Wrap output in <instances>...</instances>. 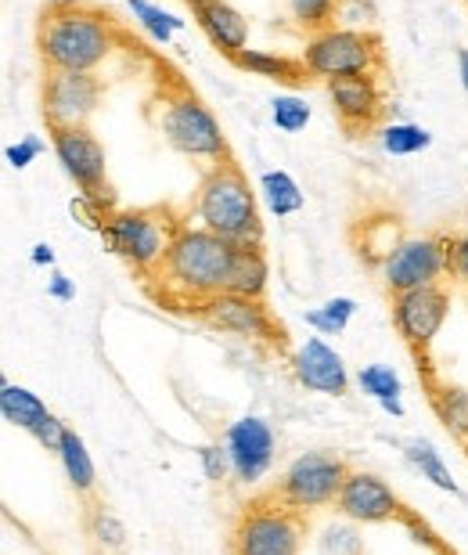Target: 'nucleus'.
<instances>
[{"instance_id":"2f4dec72","label":"nucleus","mask_w":468,"mask_h":555,"mask_svg":"<svg viewBox=\"0 0 468 555\" xmlns=\"http://www.w3.org/2000/svg\"><path fill=\"white\" fill-rule=\"evenodd\" d=\"M356 383H361V390L367 397H375L378 404L382 401H396L400 393H404V386H400V375L393 369H386V364H367L356 375Z\"/></svg>"},{"instance_id":"dca6fc26","label":"nucleus","mask_w":468,"mask_h":555,"mask_svg":"<svg viewBox=\"0 0 468 555\" xmlns=\"http://www.w3.org/2000/svg\"><path fill=\"white\" fill-rule=\"evenodd\" d=\"M292 375L299 386H307L310 393H325V397H342L350 390V372L336 350L325 339H307L296 350Z\"/></svg>"},{"instance_id":"9d476101","label":"nucleus","mask_w":468,"mask_h":555,"mask_svg":"<svg viewBox=\"0 0 468 555\" xmlns=\"http://www.w3.org/2000/svg\"><path fill=\"white\" fill-rule=\"evenodd\" d=\"M105 87L94 73H58L48 69V80H43L40 102H43V119H48L51 130H65V127H87L102 105Z\"/></svg>"},{"instance_id":"4c0bfd02","label":"nucleus","mask_w":468,"mask_h":555,"mask_svg":"<svg viewBox=\"0 0 468 555\" xmlns=\"http://www.w3.org/2000/svg\"><path fill=\"white\" fill-rule=\"evenodd\" d=\"M65 433H69V429H65L62 422L54 418V415H48V418L40 422L37 429H32V440H37V443H43V448H48V451H54V454H58L62 440H65Z\"/></svg>"},{"instance_id":"a878e982","label":"nucleus","mask_w":468,"mask_h":555,"mask_svg":"<svg viewBox=\"0 0 468 555\" xmlns=\"http://www.w3.org/2000/svg\"><path fill=\"white\" fill-rule=\"evenodd\" d=\"M407 462L415 465V469H418L421 476H426V480L437 483L440 491L458 494V483H454V476L447 473V465H443L440 451L432 448L429 440H411V443H407Z\"/></svg>"},{"instance_id":"f3484780","label":"nucleus","mask_w":468,"mask_h":555,"mask_svg":"<svg viewBox=\"0 0 468 555\" xmlns=\"http://www.w3.org/2000/svg\"><path fill=\"white\" fill-rule=\"evenodd\" d=\"M332 108H336L339 124L347 130H367L378 124L386 108L382 87L375 76H347V80H332L328 83Z\"/></svg>"},{"instance_id":"58836bf2","label":"nucleus","mask_w":468,"mask_h":555,"mask_svg":"<svg viewBox=\"0 0 468 555\" xmlns=\"http://www.w3.org/2000/svg\"><path fill=\"white\" fill-rule=\"evenodd\" d=\"M48 293H51L54 299H73V296H76V288H73V282H69V278L54 271V274H51V285H48Z\"/></svg>"},{"instance_id":"a18cd8bd","label":"nucleus","mask_w":468,"mask_h":555,"mask_svg":"<svg viewBox=\"0 0 468 555\" xmlns=\"http://www.w3.org/2000/svg\"><path fill=\"white\" fill-rule=\"evenodd\" d=\"M465 451H468V443H465Z\"/></svg>"},{"instance_id":"72a5a7b5","label":"nucleus","mask_w":468,"mask_h":555,"mask_svg":"<svg viewBox=\"0 0 468 555\" xmlns=\"http://www.w3.org/2000/svg\"><path fill=\"white\" fill-rule=\"evenodd\" d=\"M321 555H364V541L350 524H328L317 538Z\"/></svg>"},{"instance_id":"423d86ee","label":"nucleus","mask_w":468,"mask_h":555,"mask_svg":"<svg viewBox=\"0 0 468 555\" xmlns=\"http://www.w3.org/2000/svg\"><path fill=\"white\" fill-rule=\"evenodd\" d=\"M310 80H347V76H375L382 65L375 33H356L342 26H328L307 37V48L299 54Z\"/></svg>"},{"instance_id":"ddd939ff","label":"nucleus","mask_w":468,"mask_h":555,"mask_svg":"<svg viewBox=\"0 0 468 555\" xmlns=\"http://www.w3.org/2000/svg\"><path fill=\"white\" fill-rule=\"evenodd\" d=\"M198 318L206 321L209 328L231 332V336L242 339H260V343H282V332H277L274 318L266 314L263 299H249L238 293H217L203 299L198 307H192Z\"/></svg>"},{"instance_id":"de8ad7c7","label":"nucleus","mask_w":468,"mask_h":555,"mask_svg":"<svg viewBox=\"0 0 468 555\" xmlns=\"http://www.w3.org/2000/svg\"><path fill=\"white\" fill-rule=\"evenodd\" d=\"M465 4H468V0H465Z\"/></svg>"},{"instance_id":"a211bd4d","label":"nucleus","mask_w":468,"mask_h":555,"mask_svg":"<svg viewBox=\"0 0 468 555\" xmlns=\"http://www.w3.org/2000/svg\"><path fill=\"white\" fill-rule=\"evenodd\" d=\"M187 4H192L203 33L213 40V48L224 51L227 59L249 48V18L238 8H231L227 0H187Z\"/></svg>"},{"instance_id":"e433bc0d","label":"nucleus","mask_w":468,"mask_h":555,"mask_svg":"<svg viewBox=\"0 0 468 555\" xmlns=\"http://www.w3.org/2000/svg\"><path fill=\"white\" fill-rule=\"evenodd\" d=\"M447 274H451L458 285H465V288H468V235H454V238H451Z\"/></svg>"},{"instance_id":"cd10ccee","label":"nucleus","mask_w":468,"mask_h":555,"mask_svg":"<svg viewBox=\"0 0 468 555\" xmlns=\"http://www.w3.org/2000/svg\"><path fill=\"white\" fill-rule=\"evenodd\" d=\"M378 138H382L386 155H418L432 144V134L418 124H389Z\"/></svg>"},{"instance_id":"9b49d317","label":"nucleus","mask_w":468,"mask_h":555,"mask_svg":"<svg viewBox=\"0 0 468 555\" xmlns=\"http://www.w3.org/2000/svg\"><path fill=\"white\" fill-rule=\"evenodd\" d=\"M447 260H451V238L411 235L382 263L386 288L389 293H407V288L440 285V278L447 274Z\"/></svg>"},{"instance_id":"ea45409f","label":"nucleus","mask_w":468,"mask_h":555,"mask_svg":"<svg viewBox=\"0 0 468 555\" xmlns=\"http://www.w3.org/2000/svg\"><path fill=\"white\" fill-rule=\"evenodd\" d=\"M29 260L37 263V268H51V263H54V249H51V246H43V242H40V246H32Z\"/></svg>"},{"instance_id":"473e14b6","label":"nucleus","mask_w":468,"mask_h":555,"mask_svg":"<svg viewBox=\"0 0 468 555\" xmlns=\"http://www.w3.org/2000/svg\"><path fill=\"white\" fill-rule=\"evenodd\" d=\"M378 8L375 0H336V26L356 29V33H375Z\"/></svg>"},{"instance_id":"4468645a","label":"nucleus","mask_w":468,"mask_h":555,"mask_svg":"<svg viewBox=\"0 0 468 555\" xmlns=\"http://www.w3.org/2000/svg\"><path fill=\"white\" fill-rule=\"evenodd\" d=\"M336 508L350 524H389V519L404 516L393 487L372 473H350L336 498Z\"/></svg>"},{"instance_id":"4be33fe9","label":"nucleus","mask_w":468,"mask_h":555,"mask_svg":"<svg viewBox=\"0 0 468 555\" xmlns=\"http://www.w3.org/2000/svg\"><path fill=\"white\" fill-rule=\"evenodd\" d=\"M58 459H62L65 476H69L73 491L76 494H91L94 491V462H91V451H87L83 437L76 429L65 433V440L58 448Z\"/></svg>"},{"instance_id":"1a4fd4ad","label":"nucleus","mask_w":468,"mask_h":555,"mask_svg":"<svg viewBox=\"0 0 468 555\" xmlns=\"http://www.w3.org/2000/svg\"><path fill=\"white\" fill-rule=\"evenodd\" d=\"M51 149L58 155L62 170L73 177L76 188L91 198L98 209L116 214L113 209V195H108V163H105V149L102 141L91 134V127H65V130H51Z\"/></svg>"},{"instance_id":"c03bdc74","label":"nucleus","mask_w":468,"mask_h":555,"mask_svg":"<svg viewBox=\"0 0 468 555\" xmlns=\"http://www.w3.org/2000/svg\"><path fill=\"white\" fill-rule=\"evenodd\" d=\"M437 555H454L451 548H437Z\"/></svg>"},{"instance_id":"b1692460","label":"nucleus","mask_w":468,"mask_h":555,"mask_svg":"<svg viewBox=\"0 0 468 555\" xmlns=\"http://www.w3.org/2000/svg\"><path fill=\"white\" fill-rule=\"evenodd\" d=\"M429 401L437 408L443 426L461 443H468V390H461V386H432Z\"/></svg>"},{"instance_id":"f03ea898","label":"nucleus","mask_w":468,"mask_h":555,"mask_svg":"<svg viewBox=\"0 0 468 555\" xmlns=\"http://www.w3.org/2000/svg\"><path fill=\"white\" fill-rule=\"evenodd\" d=\"M37 48L48 69L94 73L119 48V29L113 15L98 8H48L37 26Z\"/></svg>"},{"instance_id":"c85d7f7f","label":"nucleus","mask_w":468,"mask_h":555,"mask_svg":"<svg viewBox=\"0 0 468 555\" xmlns=\"http://www.w3.org/2000/svg\"><path fill=\"white\" fill-rule=\"evenodd\" d=\"M285 4H288V18L299 29H307V37L336 26V0H285Z\"/></svg>"},{"instance_id":"6ab92c4d","label":"nucleus","mask_w":468,"mask_h":555,"mask_svg":"<svg viewBox=\"0 0 468 555\" xmlns=\"http://www.w3.org/2000/svg\"><path fill=\"white\" fill-rule=\"evenodd\" d=\"M238 69L252 73V76H263V80H277V83H303L310 80L307 65L303 62H292L285 54H274V51H260V48H245L231 59Z\"/></svg>"},{"instance_id":"c9c22d12","label":"nucleus","mask_w":468,"mask_h":555,"mask_svg":"<svg viewBox=\"0 0 468 555\" xmlns=\"http://www.w3.org/2000/svg\"><path fill=\"white\" fill-rule=\"evenodd\" d=\"M198 459H203V465H206V476L213 483H220L227 476V469H231V454H227V443L224 448H217V443H209V448H203L198 451Z\"/></svg>"},{"instance_id":"7c9ffc66","label":"nucleus","mask_w":468,"mask_h":555,"mask_svg":"<svg viewBox=\"0 0 468 555\" xmlns=\"http://www.w3.org/2000/svg\"><path fill=\"white\" fill-rule=\"evenodd\" d=\"M271 119L282 134H299L310 124V105L299 94H277L271 98Z\"/></svg>"},{"instance_id":"c756f323","label":"nucleus","mask_w":468,"mask_h":555,"mask_svg":"<svg viewBox=\"0 0 468 555\" xmlns=\"http://www.w3.org/2000/svg\"><path fill=\"white\" fill-rule=\"evenodd\" d=\"M356 314V299L350 296H336V299H328L325 307H317V310H310L307 314V325H314L321 336H339V332H347L350 325V318Z\"/></svg>"},{"instance_id":"a19ab883","label":"nucleus","mask_w":468,"mask_h":555,"mask_svg":"<svg viewBox=\"0 0 468 555\" xmlns=\"http://www.w3.org/2000/svg\"><path fill=\"white\" fill-rule=\"evenodd\" d=\"M458 73H461V87H465V94H468V48L458 51Z\"/></svg>"},{"instance_id":"412c9836","label":"nucleus","mask_w":468,"mask_h":555,"mask_svg":"<svg viewBox=\"0 0 468 555\" xmlns=\"http://www.w3.org/2000/svg\"><path fill=\"white\" fill-rule=\"evenodd\" d=\"M0 412H4V418L11 422V426L26 429V433H32L43 418L51 415L37 393H29L26 386H15V383H4V390H0Z\"/></svg>"},{"instance_id":"39448f33","label":"nucleus","mask_w":468,"mask_h":555,"mask_svg":"<svg viewBox=\"0 0 468 555\" xmlns=\"http://www.w3.org/2000/svg\"><path fill=\"white\" fill-rule=\"evenodd\" d=\"M181 224L166 209H116L105 217L102 238L105 246L144 274H155L170 253Z\"/></svg>"},{"instance_id":"20e7f679","label":"nucleus","mask_w":468,"mask_h":555,"mask_svg":"<svg viewBox=\"0 0 468 555\" xmlns=\"http://www.w3.org/2000/svg\"><path fill=\"white\" fill-rule=\"evenodd\" d=\"M159 134L166 138L173 152L187 155V159H198V163H227L231 152H227V138L220 134V124L217 116L209 113V105L203 98H195L192 91L177 87V91L162 94L159 98Z\"/></svg>"},{"instance_id":"79ce46f5","label":"nucleus","mask_w":468,"mask_h":555,"mask_svg":"<svg viewBox=\"0 0 468 555\" xmlns=\"http://www.w3.org/2000/svg\"><path fill=\"white\" fill-rule=\"evenodd\" d=\"M48 8L65 11V8H83V0H48Z\"/></svg>"},{"instance_id":"393cba45","label":"nucleus","mask_w":468,"mask_h":555,"mask_svg":"<svg viewBox=\"0 0 468 555\" xmlns=\"http://www.w3.org/2000/svg\"><path fill=\"white\" fill-rule=\"evenodd\" d=\"M127 4L133 11V18H138V26L148 33L155 43H162V48L173 40L177 29H184V18L170 15V11H162L159 4H152V0H127Z\"/></svg>"},{"instance_id":"bb28decb","label":"nucleus","mask_w":468,"mask_h":555,"mask_svg":"<svg viewBox=\"0 0 468 555\" xmlns=\"http://www.w3.org/2000/svg\"><path fill=\"white\" fill-rule=\"evenodd\" d=\"M87 538H91L94 548L105 555H116V552H122V545H127V530H122V524L105 505H91V516H87Z\"/></svg>"},{"instance_id":"5701e85b","label":"nucleus","mask_w":468,"mask_h":555,"mask_svg":"<svg viewBox=\"0 0 468 555\" xmlns=\"http://www.w3.org/2000/svg\"><path fill=\"white\" fill-rule=\"evenodd\" d=\"M260 192H263L266 209H271L274 217H292L303 209V192H299L296 177L285 170H266L260 177Z\"/></svg>"},{"instance_id":"37998d69","label":"nucleus","mask_w":468,"mask_h":555,"mask_svg":"<svg viewBox=\"0 0 468 555\" xmlns=\"http://www.w3.org/2000/svg\"><path fill=\"white\" fill-rule=\"evenodd\" d=\"M382 412L386 415H396V418L404 415V404H400V397H396V401H382Z\"/></svg>"},{"instance_id":"f8f14e48","label":"nucleus","mask_w":468,"mask_h":555,"mask_svg":"<svg viewBox=\"0 0 468 555\" xmlns=\"http://www.w3.org/2000/svg\"><path fill=\"white\" fill-rule=\"evenodd\" d=\"M447 314H451V296L443 285H421V288H407V293H393V325L400 332V339L418 353H426L432 347V339L440 336Z\"/></svg>"},{"instance_id":"2eb2a0df","label":"nucleus","mask_w":468,"mask_h":555,"mask_svg":"<svg viewBox=\"0 0 468 555\" xmlns=\"http://www.w3.org/2000/svg\"><path fill=\"white\" fill-rule=\"evenodd\" d=\"M227 454H231V473L242 483L263 480L266 469L274 462V433L263 418L245 415L227 429Z\"/></svg>"},{"instance_id":"aec40b11","label":"nucleus","mask_w":468,"mask_h":555,"mask_svg":"<svg viewBox=\"0 0 468 555\" xmlns=\"http://www.w3.org/2000/svg\"><path fill=\"white\" fill-rule=\"evenodd\" d=\"M266 278H271V268H266L263 249L260 246H238V253H234L227 293H238V296H249V299H263Z\"/></svg>"},{"instance_id":"7ed1b4c3","label":"nucleus","mask_w":468,"mask_h":555,"mask_svg":"<svg viewBox=\"0 0 468 555\" xmlns=\"http://www.w3.org/2000/svg\"><path fill=\"white\" fill-rule=\"evenodd\" d=\"M192 214L206 231L227 238L231 246H263V220L256 209V195L234 159L209 166L203 173Z\"/></svg>"},{"instance_id":"f257e3e1","label":"nucleus","mask_w":468,"mask_h":555,"mask_svg":"<svg viewBox=\"0 0 468 555\" xmlns=\"http://www.w3.org/2000/svg\"><path fill=\"white\" fill-rule=\"evenodd\" d=\"M234 253H238V246H231L227 238L213 235L203 224H181L170 253H166V260L152 278H159L162 296L198 307L203 299L227 288Z\"/></svg>"},{"instance_id":"49530a36","label":"nucleus","mask_w":468,"mask_h":555,"mask_svg":"<svg viewBox=\"0 0 468 555\" xmlns=\"http://www.w3.org/2000/svg\"><path fill=\"white\" fill-rule=\"evenodd\" d=\"M116 555H122V552H116Z\"/></svg>"},{"instance_id":"6e6552de","label":"nucleus","mask_w":468,"mask_h":555,"mask_svg":"<svg viewBox=\"0 0 468 555\" xmlns=\"http://www.w3.org/2000/svg\"><path fill=\"white\" fill-rule=\"evenodd\" d=\"M347 462L336 459L328 451H307L282 473V480L274 487V498L296 513H310V508L336 505V498L347 483Z\"/></svg>"},{"instance_id":"0eeeda50","label":"nucleus","mask_w":468,"mask_h":555,"mask_svg":"<svg viewBox=\"0 0 468 555\" xmlns=\"http://www.w3.org/2000/svg\"><path fill=\"white\" fill-rule=\"evenodd\" d=\"M307 513L274 502H252L234 524L227 548L231 555H299L307 538Z\"/></svg>"},{"instance_id":"f704fd0d","label":"nucleus","mask_w":468,"mask_h":555,"mask_svg":"<svg viewBox=\"0 0 468 555\" xmlns=\"http://www.w3.org/2000/svg\"><path fill=\"white\" fill-rule=\"evenodd\" d=\"M43 149H48V144H43L40 138H22L18 144H8V152H4V159L15 166V170H26V166L37 159V155H43Z\"/></svg>"}]
</instances>
